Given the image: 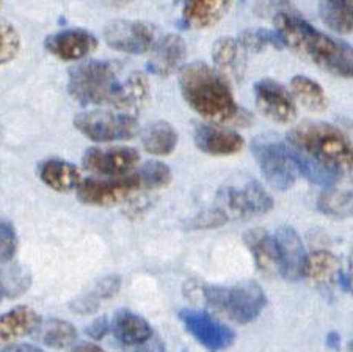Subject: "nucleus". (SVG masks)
<instances>
[{
  "label": "nucleus",
  "instance_id": "4",
  "mask_svg": "<svg viewBox=\"0 0 353 352\" xmlns=\"http://www.w3.org/2000/svg\"><path fill=\"white\" fill-rule=\"evenodd\" d=\"M181 93L187 104L199 115L217 123L248 124L250 115L236 104L228 82L203 61L182 68Z\"/></svg>",
  "mask_w": 353,
  "mask_h": 352
},
{
  "label": "nucleus",
  "instance_id": "12",
  "mask_svg": "<svg viewBox=\"0 0 353 352\" xmlns=\"http://www.w3.org/2000/svg\"><path fill=\"white\" fill-rule=\"evenodd\" d=\"M140 161L135 148L115 146V148H90L82 157L83 167L96 175L124 176L129 175Z\"/></svg>",
  "mask_w": 353,
  "mask_h": 352
},
{
  "label": "nucleus",
  "instance_id": "20",
  "mask_svg": "<svg viewBox=\"0 0 353 352\" xmlns=\"http://www.w3.org/2000/svg\"><path fill=\"white\" fill-rule=\"evenodd\" d=\"M110 329L118 342L128 346V348H137V346L143 344L154 337L150 322L126 309L117 311Z\"/></svg>",
  "mask_w": 353,
  "mask_h": 352
},
{
  "label": "nucleus",
  "instance_id": "28",
  "mask_svg": "<svg viewBox=\"0 0 353 352\" xmlns=\"http://www.w3.org/2000/svg\"><path fill=\"white\" fill-rule=\"evenodd\" d=\"M305 277H308L317 285H333L341 277L339 261L333 253L327 251H317L308 255Z\"/></svg>",
  "mask_w": 353,
  "mask_h": 352
},
{
  "label": "nucleus",
  "instance_id": "35",
  "mask_svg": "<svg viewBox=\"0 0 353 352\" xmlns=\"http://www.w3.org/2000/svg\"><path fill=\"white\" fill-rule=\"evenodd\" d=\"M18 251V235L8 220L0 217V264L10 263Z\"/></svg>",
  "mask_w": 353,
  "mask_h": 352
},
{
  "label": "nucleus",
  "instance_id": "40",
  "mask_svg": "<svg viewBox=\"0 0 353 352\" xmlns=\"http://www.w3.org/2000/svg\"><path fill=\"white\" fill-rule=\"evenodd\" d=\"M345 285L353 291V253H352L350 261H349V275H347V278H345Z\"/></svg>",
  "mask_w": 353,
  "mask_h": 352
},
{
  "label": "nucleus",
  "instance_id": "6",
  "mask_svg": "<svg viewBox=\"0 0 353 352\" xmlns=\"http://www.w3.org/2000/svg\"><path fill=\"white\" fill-rule=\"evenodd\" d=\"M273 200L258 181H247L242 186H225L217 192L212 211L221 224L228 220L250 219L269 213Z\"/></svg>",
  "mask_w": 353,
  "mask_h": 352
},
{
  "label": "nucleus",
  "instance_id": "30",
  "mask_svg": "<svg viewBox=\"0 0 353 352\" xmlns=\"http://www.w3.org/2000/svg\"><path fill=\"white\" fill-rule=\"evenodd\" d=\"M290 90L295 98H297L301 106H305L306 109L321 112L325 110L328 106V98L323 88L316 81H312L308 76H295L290 81Z\"/></svg>",
  "mask_w": 353,
  "mask_h": 352
},
{
  "label": "nucleus",
  "instance_id": "38",
  "mask_svg": "<svg viewBox=\"0 0 353 352\" xmlns=\"http://www.w3.org/2000/svg\"><path fill=\"white\" fill-rule=\"evenodd\" d=\"M2 352H44L33 344H10Z\"/></svg>",
  "mask_w": 353,
  "mask_h": 352
},
{
  "label": "nucleus",
  "instance_id": "31",
  "mask_svg": "<svg viewBox=\"0 0 353 352\" xmlns=\"http://www.w3.org/2000/svg\"><path fill=\"white\" fill-rule=\"evenodd\" d=\"M30 288V275L21 268L0 266V304L3 299L19 297Z\"/></svg>",
  "mask_w": 353,
  "mask_h": 352
},
{
  "label": "nucleus",
  "instance_id": "36",
  "mask_svg": "<svg viewBox=\"0 0 353 352\" xmlns=\"http://www.w3.org/2000/svg\"><path fill=\"white\" fill-rule=\"evenodd\" d=\"M109 331H110L109 320H107L105 316H101L87 327V335L93 340H102Z\"/></svg>",
  "mask_w": 353,
  "mask_h": 352
},
{
  "label": "nucleus",
  "instance_id": "29",
  "mask_svg": "<svg viewBox=\"0 0 353 352\" xmlns=\"http://www.w3.org/2000/svg\"><path fill=\"white\" fill-rule=\"evenodd\" d=\"M322 21L338 33L353 32V2L349 0H323L319 3Z\"/></svg>",
  "mask_w": 353,
  "mask_h": 352
},
{
  "label": "nucleus",
  "instance_id": "3",
  "mask_svg": "<svg viewBox=\"0 0 353 352\" xmlns=\"http://www.w3.org/2000/svg\"><path fill=\"white\" fill-rule=\"evenodd\" d=\"M273 22L284 46L294 49L334 76L353 77V48L350 44L317 30L295 11H278Z\"/></svg>",
  "mask_w": 353,
  "mask_h": 352
},
{
  "label": "nucleus",
  "instance_id": "21",
  "mask_svg": "<svg viewBox=\"0 0 353 352\" xmlns=\"http://www.w3.org/2000/svg\"><path fill=\"white\" fill-rule=\"evenodd\" d=\"M41 317L30 306L19 305L0 315V346L13 343L14 340L35 333Z\"/></svg>",
  "mask_w": 353,
  "mask_h": 352
},
{
  "label": "nucleus",
  "instance_id": "7",
  "mask_svg": "<svg viewBox=\"0 0 353 352\" xmlns=\"http://www.w3.org/2000/svg\"><path fill=\"white\" fill-rule=\"evenodd\" d=\"M253 156L273 189L288 190L297 179L299 168L286 141L273 134H263L252 141Z\"/></svg>",
  "mask_w": 353,
  "mask_h": 352
},
{
  "label": "nucleus",
  "instance_id": "32",
  "mask_svg": "<svg viewBox=\"0 0 353 352\" xmlns=\"http://www.w3.org/2000/svg\"><path fill=\"white\" fill-rule=\"evenodd\" d=\"M239 43L242 44L245 50H254L259 52L264 48H284L280 35L276 32L267 30V28H252V30H245L241 37H239Z\"/></svg>",
  "mask_w": 353,
  "mask_h": 352
},
{
  "label": "nucleus",
  "instance_id": "22",
  "mask_svg": "<svg viewBox=\"0 0 353 352\" xmlns=\"http://www.w3.org/2000/svg\"><path fill=\"white\" fill-rule=\"evenodd\" d=\"M245 244L252 251L256 266L267 275L280 274V260H278V248L275 237L265 230L254 228L245 233Z\"/></svg>",
  "mask_w": 353,
  "mask_h": 352
},
{
  "label": "nucleus",
  "instance_id": "24",
  "mask_svg": "<svg viewBox=\"0 0 353 352\" xmlns=\"http://www.w3.org/2000/svg\"><path fill=\"white\" fill-rule=\"evenodd\" d=\"M121 288V278L119 275H107L91 288V291L82 294L70 304L71 310L81 315H91L99 309L102 300L115 296Z\"/></svg>",
  "mask_w": 353,
  "mask_h": 352
},
{
  "label": "nucleus",
  "instance_id": "41",
  "mask_svg": "<svg viewBox=\"0 0 353 352\" xmlns=\"http://www.w3.org/2000/svg\"><path fill=\"white\" fill-rule=\"evenodd\" d=\"M347 349H349V352H353V338L349 342V346H347Z\"/></svg>",
  "mask_w": 353,
  "mask_h": 352
},
{
  "label": "nucleus",
  "instance_id": "14",
  "mask_svg": "<svg viewBox=\"0 0 353 352\" xmlns=\"http://www.w3.org/2000/svg\"><path fill=\"white\" fill-rule=\"evenodd\" d=\"M259 110L276 123H290L295 118V104L290 93L273 79H261L254 85Z\"/></svg>",
  "mask_w": 353,
  "mask_h": 352
},
{
  "label": "nucleus",
  "instance_id": "42",
  "mask_svg": "<svg viewBox=\"0 0 353 352\" xmlns=\"http://www.w3.org/2000/svg\"><path fill=\"white\" fill-rule=\"evenodd\" d=\"M0 7H2V5H0Z\"/></svg>",
  "mask_w": 353,
  "mask_h": 352
},
{
  "label": "nucleus",
  "instance_id": "25",
  "mask_svg": "<svg viewBox=\"0 0 353 352\" xmlns=\"http://www.w3.org/2000/svg\"><path fill=\"white\" fill-rule=\"evenodd\" d=\"M230 10V3L223 0H196V2H187L182 10V19L187 26L203 28L219 22L226 11Z\"/></svg>",
  "mask_w": 353,
  "mask_h": 352
},
{
  "label": "nucleus",
  "instance_id": "27",
  "mask_svg": "<svg viewBox=\"0 0 353 352\" xmlns=\"http://www.w3.org/2000/svg\"><path fill=\"white\" fill-rule=\"evenodd\" d=\"M37 338L43 344L54 349H63L68 346H74L77 340V331L71 322L50 317L39 322L37 327Z\"/></svg>",
  "mask_w": 353,
  "mask_h": 352
},
{
  "label": "nucleus",
  "instance_id": "26",
  "mask_svg": "<svg viewBox=\"0 0 353 352\" xmlns=\"http://www.w3.org/2000/svg\"><path fill=\"white\" fill-rule=\"evenodd\" d=\"M141 144L150 155L167 156L178 145V133L167 121H154L141 133Z\"/></svg>",
  "mask_w": 353,
  "mask_h": 352
},
{
  "label": "nucleus",
  "instance_id": "13",
  "mask_svg": "<svg viewBox=\"0 0 353 352\" xmlns=\"http://www.w3.org/2000/svg\"><path fill=\"white\" fill-rule=\"evenodd\" d=\"M273 237H275L278 260H280V275L292 282L305 277L308 253L305 252L303 241L299 233L292 226H281Z\"/></svg>",
  "mask_w": 353,
  "mask_h": 352
},
{
  "label": "nucleus",
  "instance_id": "9",
  "mask_svg": "<svg viewBox=\"0 0 353 352\" xmlns=\"http://www.w3.org/2000/svg\"><path fill=\"white\" fill-rule=\"evenodd\" d=\"M143 187L139 173L107 178H87L77 187L79 200L90 206H115Z\"/></svg>",
  "mask_w": 353,
  "mask_h": 352
},
{
  "label": "nucleus",
  "instance_id": "19",
  "mask_svg": "<svg viewBox=\"0 0 353 352\" xmlns=\"http://www.w3.org/2000/svg\"><path fill=\"white\" fill-rule=\"evenodd\" d=\"M212 59L225 81L239 82L247 66V50L234 38H220L212 48Z\"/></svg>",
  "mask_w": 353,
  "mask_h": 352
},
{
  "label": "nucleus",
  "instance_id": "34",
  "mask_svg": "<svg viewBox=\"0 0 353 352\" xmlns=\"http://www.w3.org/2000/svg\"><path fill=\"white\" fill-rule=\"evenodd\" d=\"M139 176L143 187H148V189H159V187L167 186L172 181V170L162 162L151 161L146 162L140 168Z\"/></svg>",
  "mask_w": 353,
  "mask_h": 352
},
{
  "label": "nucleus",
  "instance_id": "15",
  "mask_svg": "<svg viewBox=\"0 0 353 352\" xmlns=\"http://www.w3.org/2000/svg\"><path fill=\"white\" fill-rule=\"evenodd\" d=\"M44 46L57 59L74 61L93 52L98 48V39L83 28H66L46 38Z\"/></svg>",
  "mask_w": 353,
  "mask_h": 352
},
{
  "label": "nucleus",
  "instance_id": "18",
  "mask_svg": "<svg viewBox=\"0 0 353 352\" xmlns=\"http://www.w3.org/2000/svg\"><path fill=\"white\" fill-rule=\"evenodd\" d=\"M187 55L184 39L174 33H168L156 41L151 49L150 71L157 76H170L182 66Z\"/></svg>",
  "mask_w": 353,
  "mask_h": 352
},
{
  "label": "nucleus",
  "instance_id": "8",
  "mask_svg": "<svg viewBox=\"0 0 353 352\" xmlns=\"http://www.w3.org/2000/svg\"><path fill=\"white\" fill-rule=\"evenodd\" d=\"M74 126L93 141H117L132 139L139 129L135 117L128 113H115L109 110H90L77 113Z\"/></svg>",
  "mask_w": 353,
  "mask_h": 352
},
{
  "label": "nucleus",
  "instance_id": "23",
  "mask_svg": "<svg viewBox=\"0 0 353 352\" xmlns=\"http://www.w3.org/2000/svg\"><path fill=\"white\" fill-rule=\"evenodd\" d=\"M38 173L39 179L57 192L77 190V187L82 183L77 167L68 161H61V159H48L41 162Z\"/></svg>",
  "mask_w": 353,
  "mask_h": 352
},
{
  "label": "nucleus",
  "instance_id": "16",
  "mask_svg": "<svg viewBox=\"0 0 353 352\" xmlns=\"http://www.w3.org/2000/svg\"><path fill=\"white\" fill-rule=\"evenodd\" d=\"M195 144L199 151L210 156H231L243 148L242 135L214 124H198L195 128Z\"/></svg>",
  "mask_w": 353,
  "mask_h": 352
},
{
  "label": "nucleus",
  "instance_id": "33",
  "mask_svg": "<svg viewBox=\"0 0 353 352\" xmlns=\"http://www.w3.org/2000/svg\"><path fill=\"white\" fill-rule=\"evenodd\" d=\"M21 49L19 32L8 21L0 19V66L8 63Z\"/></svg>",
  "mask_w": 353,
  "mask_h": 352
},
{
  "label": "nucleus",
  "instance_id": "1",
  "mask_svg": "<svg viewBox=\"0 0 353 352\" xmlns=\"http://www.w3.org/2000/svg\"><path fill=\"white\" fill-rule=\"evenodd\" d=\"M288 146L299 172L310 181L330 186L353 170V145L333 124L303 121L288 133Z\"/></svg>",
  "mask_w": 353,
  "mask_h": 352
},
{
  "label": "nucleus",
  "instance_id": "2",
  "mask_svg": "<svg viewBox=\"0 0 353 352\" xmlns=\"http://www.w3.org/2000/svg\"><path fill=\"white\" fill-rule=\"evenodd\" d=\"M68 90L83 106L140 109L150 98V84L143 72L126 70L118 61L90 60L77 65L70 72Z\"/></svg>",
  "mask_w": 353,
  "mask_h": 352
},
{
  "label": "nucleus",
  "instance_id": "39",
  "mask_svg": "<svg viewBox=\"0 0 353 352\" xmlns=\"http://www.w3.org/2000/svg\"><path fill=\"white\" fill-rule=\"evenodd\" d=\"M70 352H105V351L99 348L98 344H93V343H79V344H74Z\"/></svg>",
  "mask_w": 353,
  "mask_h": 352
},
{
  "label": "nucleus",
  "instance_id": "5",
  "mask_svg": "<svg viewBox=\"0 0 353 352\" xmlns=\"http://www.w3.org/2000/svg\"><path fill=\"white\" fill-rule=\"evenodd\" d=\"M206 304L226 315L237 324L254 321L265 309L267 297L256 282H242L234 286H206L203 289Z\"/></svg>",
  "mask_w": 353,
  "mask_h": 352
},
{
  "label": "nucleus",
  "instance_id": "10",
  "mask_svg": "<svg viewBox=\"0 0 353 352\" xmlns=\"http://www.w3.org/2000/svg\"><path fill=\"white\" fill-rule=\"evenodd\" d=\"M105 43L118 52L139 55L145 54L156 44V30L141 21H112L104 28Z\"/></svg>",
  "mask_w": 353,
  "mask_h": 352
},
{
  "label": "nucleus",
  "instance_id": "37",
  "mask_svg": "<svg viewBox=\"0 0 353 352\" xmlns=\"http://www.w3.org/2000/svg\"><path fill=\"white\" fill-rule=\"evenodd\" d=\"M134 352H167V348L161 338H157L156 335L151 340H148L146 343L137 346Z\"/></svg>",
  "mask_w": 353,
  "mask_h": 352
},
{
  "label": "nucleus",
  "instance_id": "11",
  "mask_svg": "<svg viewBox=\"0 0 353 352\" xmlns=\"http://www.w3.org/2000/svg\"><path fill=\"white\" fill-rule=\"evenodd\" d=\"M179 317L192 337L210 352L225 351L234 343V331L206 311L185 309L179 311Z\"/></svg>",
  "mask_w": 353,
  "mask_h": 352
},
{
  "label": "nucleus",
  "instance_id": "17",
  "mask_svg": "<svg viewBox=\"0 0 353 352\" xmlns=\"http://www.w3.org/2000/svg\"><path fill=\"white\" fill-rule=\"evenodd\" d=\"M317 209L333 219L353 217V173L339 176L317 200Z\"/></svg>",
  "mask_w": 353,
  "mask_h": 352
}]
</instances>
